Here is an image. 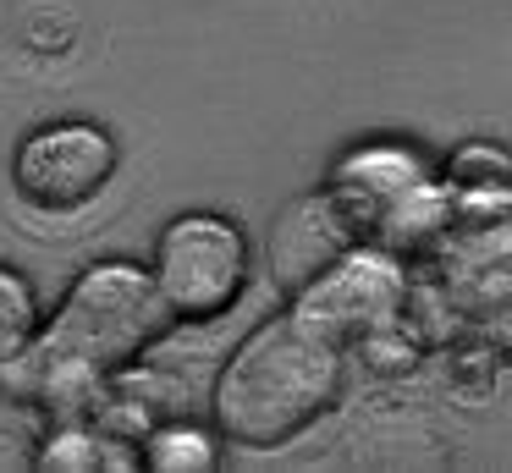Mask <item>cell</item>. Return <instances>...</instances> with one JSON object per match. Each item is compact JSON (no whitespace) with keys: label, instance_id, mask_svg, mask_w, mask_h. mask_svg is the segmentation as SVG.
Listing matches in <instances>:
<instances>
[{"label":"cell","instance_id":"obj_1","mask_svg":"<svg viewBox=\"0 0 512 473\" xmlns=\"http://www.w3.org/2000/svg\"><path fill=\"white\" fill-rule=\"evenodd\" d=\"M336 347L309 319H281L259 330L232 358L215 396L221 429L237 446H281L331 407Z\"/></svg>","mask_w":512,"mask_h":473},{"label":"cell","instance_id":"obj_2","mask_svg":"<svg viewBox=\"0 0 512 473\" xmlns=\"http://www.w3.org/2000/svg\"><path fill=\"white\" fill-rule=\"evenodd\" d=\"M160 325H166V303H160L155 281L127 264H100L83 275L78 292L61 308L56 358H67L83 374L122 369L160 336Z\"/></svg>","mask_w":512,"mask_h":473},{"label":"cell","instance_id":"obj_3","mask_svg":"<svg viewBox=\"0 0 512 473\" xmlns=\"http://www.w3.org/2000/svg\"><path fill=\"white\" fill-rule=\"evenodd\" d=\"M248 286V248L226 220L188 215L160 237L155 292L182 319H221Z\"/></svg>","mask_w":512,"mask_h":473},{"label":"cell","instance_id":"obj_4","mask_svg":"<svg viewBox=\"0 0 512 473\" xmlns=\"http://www.w3.org/2000/svg\"><path fill=\"white\" fill-rule=\"evenodd\" d=\"M116 171V143L105 138L89 121H61V127H45L23 143L17 154V193L34 209H50V215H67V209H83Z\"/></svg>","mask_w":512,"mask_h":473},{"label":"cell","instance_id":"obj_5","mask_svg":"<svg viewBox=\"0 0 512 473\" xmlns=\"http://www.w3.org/2000/svg\"><path fill=\"white\" fill-rule=\"evenodd\" d=\"M391 303H397V275L386 270V264H347V270H336L331 281L320 286V292H309V303H303V319H309L314 330H325V336H353V330H369L380 325V319L391 314Z\"/></svg>","mask_w":512,"mask_h":473},{"label":"cell","instance_id":"obj_6","mask_svg":"<svg viewBox=\"0 0 512 473\" xmlns=\"http://www.w3.org/2000/svg\"><path fill=\"white\" fill-rule=\"evenodd\" d=\"M336 242H342V220L331 215V204L292 209V215L281 220V231H276V270H281V281L303 286L336 253Z\"/></svg>","mask_w":512,"mask_h":473},{"label":"cell","instance_id":"obj_7","mask_svg":"<svg viewBox=\"0 0 512 473\" xmlns=\"http://www.w3.org/2000/svg\"><path fill=\"white\" fill-rule=\"evenodd\" d=\"M34 336V297L17 275L0 270V363H12Z\"/></svg>","mask_w":512,"mask_h":473},{"label":"cell","instance_id":"obj_8","mask_svg":"<svg viewBox=\"0 0 512 473\" xmlns=\"http://www.w3.org/2000/svg\"><path fill=\"white\" fill-rule=\"evenodd\" d=\"M155 468H210V446L199 435H166L155 451Z\"/></svg>","mask_w":512,"mask_h":473}]
</instances>
